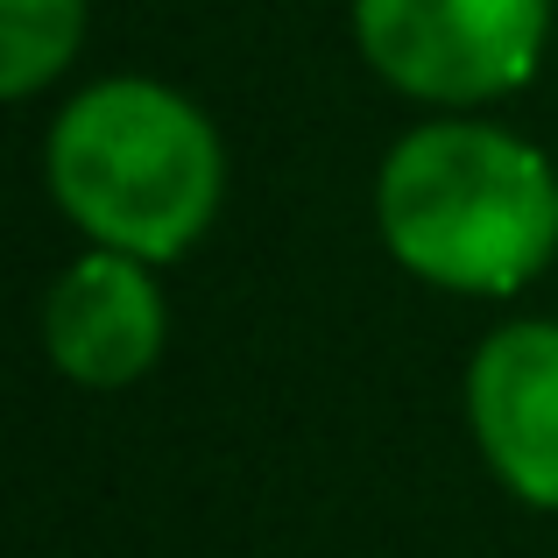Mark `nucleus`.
I'll return each instance as SVG.
<instances>
[{
	"label": "nucleus",
	"mask_w": 558,
	"mask_h": 558,
	"mask_svg": "<svg viewBox=\"0 0 558 558\" xmlns=\"http://www.w3.org/2000/svg\"><path fill=\"white\" fill-rule=\"evenodd\" d=\"M361 50L417 99H495L537 71L551 0H354Z\"/></svg>",
	"instance_id": "7ed1b4c3"
},
{
	"label": "nucleus",
	"mask_w": 558,
	"mask_h": 558,
	"mask_svg": "<svg viewBox=\"0 0 558 558\" xmlns=\"http://www.w3.org/2000/svg\"><path fill=\"white\" fill-rule=\"evenodd\" d=\"M43 340H50V361L64 375L93 381V389H113V381H135L163 347V298L142 276L135 255H85L78 269L57 276L50 312H43Z\"/></svg>",
	"instance_id": "39448f33"
},
{
	"label": "nucleus",
	"mask_w": 558,
	"mask_h": 558,
	"mask_svg": "<svg viewBox=\"0 0 558 558\" xmlns=\"http://www.w3.org/2000/svg\"><path fill=\"white\" fill-rule=\"evenodd\" d=\"M381 241L403 269L446 290H517L558 247V178L517 135L417 128L381 163Z\"/></svg>",
	"instance_id": "f257e3e1"
},
{
	"label": "nucleus",
	"mask_w": 558,
	"mask_h": 558,
	"mask_svg": "<svg viewBox=\"0 0 558 558\" xmlns=\"http://www.w3.org/2000/svg\"><path fill=\"white\" fill-rule=\"evenodd\" d=\"M50 191L99 247L135 262L184 255L219 205V142L178 93L113 78L71 99L50 135Z\"/></svg>",
	"instance_id": "f03ea898"
},
{
	"label": "nucleus",
	"mask_w": 558,
	"mask_h": 558,
	"mask_svg": "<svg viewBox=\"0 0 558 558\" xmlns=\"http://www.w3.org/2000/svg\"><path fill=\"white\" fill-rule=\"evenodd\" d=\"M474 432L488 466L537 509H558V326H509L474 354Z\"/></svg>",
	"instance_id": "20e7f679"
},
{
	"label": "nucleus",
	"mask_w": 558,
	"mask_h": 558,
	"mask_svg": "<svg viewBox=\"0 0 558 558\" xmlns=\"http://www.w3.org/2000/svg\"><path fill=\"white\" fill-rule=\"evenodd\" d=\"M85 8L78 0H0V85L8 99H28L43 78L64 71V57L78 50Z\"/></svg>",
	"instance_id": "423d86ee"
}]
</instances>
